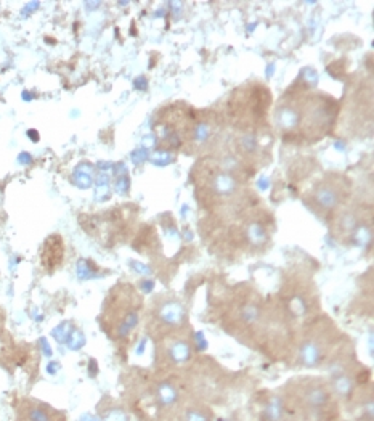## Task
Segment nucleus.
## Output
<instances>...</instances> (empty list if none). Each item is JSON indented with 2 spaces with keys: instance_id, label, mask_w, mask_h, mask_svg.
<instances>
[{
  "instance_id": "9b49d317",
  "label": "nucleus",
  "mask_w": 374,
  "mask_h": 421,
  "mask_svg": "<svg viewBox=\"0 0 374 421\" xmlns=\"http://www.w3.org/2000/svg\"><path fill=\"white\" fill-rule=\"evenodd\" d=\"M179 399V393L170 383H161L157 386V400L164 405V407H170Z\"/></svg>"
},
{
  "instance_id": "f03ea898",
  "label": "nucleus",
  "mask_w": 374,
  "mask_h": 421,
  "mask_svg": "<svg viewBox=\"0 0 374 421\" xmlns=\"http://www.w3.org/2000/svg\"><path fill=\"white\" fill-rule=\"evenodd\" d=\"M272 92L262 82H248L231 92L225 101L224 122L243 134H262L268 127Z\"/></svg>"
},
{
  "instance_id": "dca6fc26",
  "label": "nucleus",
  "mask_w": 374,
  "mask_h": 421,
  "mask_svg": "<svg viewBox=\"0 0 374 421\" xmlns=\"http://www.w3.org/2000/svg\"><path fill=\"white\" fill-rule=\"evenodd\" d=\"M101 421H129V417L122 409H111L110 412L105 413Z\"/></svg>"
},
{
  "instance_id": "7ed1b4c3",
  "label": "nucleus",
  "mask_w": 374,
  "mask_h": 421,
  "mask_svg": "<svg viewBox=\"0 0 374 421\" xmlns=\"http://www.w3.org/2000/svg\"><path fill=\"white\" fill-rule=\"evenodd\" d=\"M141 300L130 285H117L106 297L101 326L115 340H127L140 322Z\"/></svg>"
},
{
  "instance_id": "f8f14e48",
  "label": "nucleus",
  "mask_w": 374,
  "mask_h": 421,
  "mask_svg": "<svg viewBox=\"0 0 374 421\" xmlns=\"http://www.w3.org/2000/svg\"><path fill=\"white\" fill-rule=\"evenodd\" d=\"M260 317H262V312H260L259 306L254 304V302H248V304L241 306L239 318H241V322L246 323V325H249V326L255 325V323H259Z\"/></svg>"
},
{
  "instance_id": "1a4fd4ad",
  "label": "nucleus",
  "mask_w": 374,
  "mask_h": 421,
  "mask_svg": "<svg viewBox=\"0 0 374 421\" xmlns=\"http://www.w3.org/2000/svg\"><path fill=\"white\" fill-rule=\"evenodd\" d=\"M161 320L167 325H180L184 322V309L177 302H167L161 309Z\"/></svg>"
},
{
  "instance_id": "423d86ee",
  "label": "nucleus",
  "mask_w": 374,
  "mask_h": 421,
  "mask_svg": "<svg viewBox=\"0 0 374 421\" xmlns=\"http://www.w3.org/2000/svg\"><path fill=\"white\" fill-rule=\"evenodd\" d=\"M130 217H135L134 208L121 206L98 214L81 215V225L88 235L105 239V242H111V239L119 237L122 232H126Z\"/></svg>"
},
{
  "instance_id": "4468645a",
  "label": "nucleus",
  "mask_w": 374,
  "mask_h": 421,
  "mask_svg": "<svg viewBox=\"0 0 374 421\" xmlns=\"http://www.w3.org/2000/svg\"><path fill=\"white\" fill-rule=\"evenodd\" d=\"M283 417V404L279 399H272L265 407V418L268 421H279Z\"/></svg>"
},
{
  "instance_id": "2eb2a0df",
  "label": "nucleus",
  "mask_w": 374,
  "mask_h": 421,
  "mask_svg": "<svg viewBox=\"0 0 374 421\" xmlns=\"http://www.w3.org/2000/svg\"><path fill=\"white\" fill-rule=\"evenodd\" d=\"M28 420L29 421H53L52 415L48 413V410L43 407H39V405H34V407L28 409Z\"/></svg>"
},
{
  "instance_id": "f3484780",
  "label": "nucleus",
  "mask_w": 374,
  "mask_h": 421,
  "mask_svg": "<svg viewBox=\"0 0 374 421\" xmlns=\"http://www.w3.org/2000/svg\"><path fill=\"white\" fill-rule=\"evenodd\" d=\"M185 421H208V417L203 412H199V410H190L186 413Z\"/></svg>"
},
{
  "instance_id": "f257e3e1",
  "label": "nucleus",
  "mask_w": 374,
  "mask_h": 421,
  "mask_svg": "<svg viewBox=\"0 0 374 421\" xmlns=\"http://www.w3.org/2000/svg\"><path fill=\"white\" fill-rule=\"evenodd\" d=\"M341 104L323 92L299 87L286 90L273 106L275 126L288 144L307 145L319 141L336 129Z\"/></svg>"
},
{
  "instance_id": "ddd939ff",
  "label": "nucleus",
  "mask_w": 374,
  "mask_h": 421,
  "mask_svg": "<svg viewBox=\"0 0 374 421\" xmlns=\"http://www.w3.org/2000/svg\"><path fill=\"white\" fill-rule=\"evenodd\" d=\"M331 386H333L334 393H336L337 395H341V398H348L353 391V381L348 378L347 375H337L336 378H334Z\"/></svg>"
},
{
  "instance_id": "9d476101",
  "label": "nucleus",
  "mask_w": 374,
  "mask_h": 421,
  "mask_svg": "<svg viewBox=\"0 0 374 421\" xmlns=\"http://www.w3.org/2000/svg\"><path fill=\"white\" fill-rule=\"evenodd\" d=\"M191 355V347L185 341H174L169 346V357L175 364H185Z\"/></svg>"
},
{
  "instance_id": "20e7f679",
  "label": "nucleus",
  "mask_w": 374,
  "mask_h": 421,
  "mask_svg": "<svg viewBox=\"0 0 374 421\" xmlns=\"http://www.w3.org/2000/svg\"><path fill=\"white\" fill-rule=\"evenodd\" d=\"M373 209L365 203H351V199L328 217L333 233L348 244H363L371 239Z\"/></svg>"
},
{
  "instance_id": "a211bd4d",
  "label": "nucleus",
  "mask_w": 374,
  "mask_h": 421,
  "mask_svg": "<svg viewBox=\"0 0 374 421\" xmlns=\"http://www.w3.org/2000/svg\"><path fill=\"white\" fill-rule=\"evenodd\" d=\"M2 331H3V312L0 309V335H2Z\"/></svg>"
},
{
  "instance_id": "39448f33",
  "label": "nucleus",
  "mask_w": 374,
  "mask_h": 421,
  "mask_svg": "<svg viewBox=\"0 0 374 421\" xmlns=\"http://www.w3.org/2000/svg\"><path fill=\"white\" fill-rule=\"evenodd\" d=\"M352 197V182L342 174H326L310 190L305 203L322 217L328 219L334 210L346 204Z\"/></svg>"
},
{
  "instance_id": "0eeeda50",
  "label": "nucleus",
  "mask_w": 374,
  "mask_h": 421,
  "mask_svg": "<svg viewBox=\"0 0 374 421\" xmlns=\"http://www.w3.org/2000/svg\"><path fill=\"white\" fill-rule=\"evenodd\" d=\"M63 256H65V244H63V238L60 235H52L46 239L42 248V266L47 268L48 272L57 271L61 266Z\"/></svg>"
},
{
  "instance_id": "6e6552de",
  "label": "nucleus",
  "mask_w": 374,
  "mask_h": 421,
  "mask_svg": "<svg viewBox=\"0 0 374 421\" xmlns=\"http://www.w3.org/2000/svg\"><path fill=\"white\" fill-rule=\"evenodd\" d=\"M328 398V391L324 389L323 386H310L304 394V400L307 402L308 407L312 409H319L323 407V405H326Z\"/></svg>"
}]
</instances>
